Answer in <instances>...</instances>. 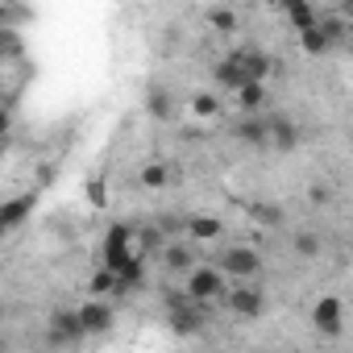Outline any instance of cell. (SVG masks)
I'll return each mask as SVG.
<instances>
[{
    "label": "cell",
    "instance_id": "8",
    "mask_svg": "<svg viewBox=\"0 0 353 353\" xmlns=\"http://www.w3.org/2000/svg\"><path fill=\"white\" fill-rule=\"evenodd\" d=\"M30 212H34V196H17L9 204H0V233H9L21 221H30Z\"/></svg>",
    "mask_w": 353,
    "mask_h": 353
},
{
    "label": "cell",
    "instance_id": "6",
    "mask_svg": "<svg viewBox=\"0 0 353 353\" xmlns=\"http://www.w3.org/2000/svg\"><path fill=\"white\" fill-rule=\"evenodd\" d=\"M266 145L274 150H295L299 145V133L287 117H266Z\"/></svg>",
    "mask_w": 353,
    "mask_h": 353
},
{
    "label": "cell",
    "instance_id": "21",
    "mask_svg": "<svg viewBox=\"0 0 353 353\" xmlns=\"http://www.w3.org/2000/svg\"><path fill=\"white\" fill-rule=\"evenodd\" d=\"M208 21H212V30H221V34L237 30V13H233V9H212V13H208Z\"/></svg>",
    "mask_w": 353,
    "mask_h": 353
},
{
    "label": "cell",
    "instance_id": "20",
    "mask_svg": "<svg viewBox=\"0 0 353 353\" xmlns=\"http://www.w3.org/2000/svg\"><path fill=\"white\" fill-rule=\"evenodd\" d=\"M88 291H92V295H108V291H117V274H112L108 266H104V270H96V274H92V287H88Z\"/></svg>",
    "mask_w": 353,
    "mask_h": 353
},
{
    "label": "cell",
    "instance_id": "10",
    "mask_svg": "<svg viewBox=\"0 0 353 353\" xmlns=\"http://www.w3.org/2000/svg\"><path fill=\"white\" fill-rule=\"evenodd\" d=\"M233 54H237L245 79H266V75H270V59H266L262 50H233Z\"/></svg>",
    "mask_w": 353,
    "mask_h": 353
},
{
    "label": "cell",
    "instance_id": "26",
    "mask_svg": "<svg viewBox=\"0 0 353 353\" xmlns=\"http://www.w3.org/2000/svg\"><path fill=\"white\" fill-rule=\"evenodd\" d=\"M312 200H316V204H324V200H328V188H320V183H316V188H312Z\"/></svg>",
    "mask_w": 353,
    "mask_h": 353
},
{
    "label": "cell",
    "instance_id": "14",
    "mask_svg": "<svg viewBox=\"0 0 353 353\" xmlns=\"http://www.w3.org/2000/svg\"><path fill=\"white\" fill-rule=\"evenodd\" d=\"M162 258H166V266H170L174 274H188V270L196 266V254H192V250H188L183 241H174V245H166V250H162Z\"/></svg>",
    "mask_w": 353,
    "mask_h": 353
},
{
    "label": "cell",
    "instance_id": "4",
    "mask_svg": "<svg viewBox=\"0 0 353 353\" xmlns=\"http://www.w3.org/2000/svg\"><path fill=\"white\" fill-rule=\"evenodd\" d=\"M129 258H133V250H129V229H125V225H112L108 237H104V266L117 274Z\"/></svg>",
    "mask_w": 353,
    "mask_h": 353
},
{
    "label": "cell",
    "instance_id": "22",
    "mask_svg": "<svg viewBox=\"0 0 353 353\" xmlns=\"http://www.w3.org/2000/svg\"><path fill=\"white\" fill-rule=\"evenodd\" d=\"M295 254H299V258H316V254H320V237H316V233H299V237H295Z\"/></svg>",
    "mask_w": 353,
    "mask_h": 353
},
{
    "label": "cell",
    "instance_id": "2",
    "mask_svg": "<svg viewBox=\"0 0 353 353\" xmlns=\"http://www.w3.org/2000/svg\"><path fill=\"white\" fill-rule=\"evenodd\" d=\"M225 303H229V312L233 316H241V320H258L262 316V307H266V299H262V291L258 287H250V279H237V287H225V295H221Z\"/></svg>",
    "mask_w": 353,
    "mask_h": 353
},
{
    "label": "cell",
    "instance_id": "27",
    "mask_svg": "<svg viewBox=\"0 0 353 353\" xmlns=\"http://www.w3.org/2000/svg\"><path fill=\"white\" fill-rule=\"evenodd\" d=\"M270 5H279V9H283V0H270Z\"/></svg>",
    "mask_w": 353,
    "mask_h": 353
},
{
    "label": "cell",
    "instance_id": "1",
    "mask_svg": "<svg viewBox=\"0 0 353 353\" xmlns=\"http://www.w3.org/2000/svg\"><path fill=\"white\" fill-rule=\"evenodd\" d=\"M225 287H229V279L221 274V266H192L188 270V295L196 303H216L225 295Z\"/></svg>",
    "mask_w": 353,
    "mask_h": 353
},
{
    "label": "cell",
    "instance_id": "11",
    "mask_svg": "<svg viewBox=\"0 0 353 353\" xmlns=\"http://www.w3.org/2000/svg\"><path fill=\"white\" fill-rule=\"evenodd\" d=\"M145 112H150L154 121H170V92H166L162 83H150V88H145Z\"/></svg>",
    "mask_w": 353,
    "mask_h": 353
},
{
    "label": "cell",
    "instance_id": "13",
    "mask_svg": "<svg viewBox=\"0 0 353 353\" xmlns=\"http://www.w3.org/2000/svg\"><path fill=\"white\" fill-rule=\"evenodd\" d=\"M237 137L250 141V145H266V117L245 112V121H237Z\"/></svg>",
    "mask_w": 353,
    "mask_h": 353
},
{
    "label": "cell",
    "instance_id": "7",
    "mask_svg": "<svg viewBox=\"0 0 353 353\" xmlns=\"http://www.w3.org/2000/svg\"><path fill=\"white\" fill-rule=\"evenodd\" d=\"M312 320H316V328H320V332L336 336V332H341V299H336V295H324V299L316 303Z\"/></svg>",
    "mask_w": 353,
    "mask_h": 353
},
{
    "label": "cell",
    "instance_id": "16",
    "mask_svg": "<svg viewBox=\"0 0 353 353\" xmlns=\"http://www.w3.org/2000/svg\"><path fill=\"white\" fill-rule=\"evenodd\" d=\"M316 26H320V34L328 38V46H341V42H345V34H349V26H345V17H341V13L316 17Z\"/></svg>",
    "mask_w": 353,
    "mask_h": 353
},
{
    "label": "cell",
    "instance_id": "9",
    "mask_svg": "<svg viewBox=\"0 0 353 353\" xmlns=\"http://www.w3.org/2000/svg\"><path fill=\"white\" fill-rule=\"evenodd\" d=\"M79 324H83V336L88 332H108L112 328V307L108 303H83L79 307Z\"/></svg>",
    "mask_w": 353,
    "mask_h": 353
},
{
    "label": "cell",
    "instance_id": "18",
    "mask_svg": "<svg viewBox=\"0 0 353 353\" xmlns=\"http://www.w3.org/2000/svg\"><path fill=\"white\" fill-rule=\"evenodd\" d=\"M299 42H303V50H307V54H324V50H332V46H328V38L320 34V26H316V21H312L307 30H299Z\"/></svg>",
    "mask_w": 353,
    "mask_h": 353
},
{
    "label": "cell",
    "instance_id": "24",
    "mask_svg": "<svg viewBox=\"0 0 353 353\" xmlns=\"http://www.w3.org/2000/svg\"><path fill=\"white\" fill-rule=\"evenodd\" d=\"M141 188H166V170L162 166H145L141 170Z\"/></svg>",
    "mask_w": 353,
    "mask_h": 353
},
{
    "label": "cell",
    "instance_id": "15",
    "mask_svg": "<svg viewBox=\"0 0 353 353\" xmlns=\"http://www.w3.org/2000/svg\"><path fill=\"white\" fill-rule=\"evenodd\" d=\"M216 83H221V88H229V92H237L241 83H250V79H245V71H241V63H237V54H229V59L216 67Z\"/></svg>",
    "mask_w": 353,
    "mask_h": 353
},
{
    "label": "cell",
    "instance_id": "29",
    "mask_svg": "<svg viewBox=\"0 0 353 353\" xmlns=\"http://www.w3.org/2000/svg\"><path fill=\"white\" fill-rule=\"evenodd\" d=\"M0 237H5V233H0Z\"/></svg>",
    "mask_w": 353,
    "mask_h": 353
},
{
    "label": "cell",
    "instance_id": "12",
    "mask_svg": "<svg viewBox=\"0 0 353 353\" xmlns=\"http://www.w3.org/2000/svg\"><path fill=\"white\" fill-rule=\"evenodd\" d=\"M188 237H196V241H216L221 233H225V225L216 221V216H188Z\"/></svg>",
    "mask_w": 353,
    "mask_h": 353
},
{
    "label": "cell",
    "instance_id": "3",
    "mask_svg": "<svg viewBox=\"0 0 353 353\" xmlns=\"http://www.w3.org/2000/svg\"><path fill=\"white\" fill-rule=\"evenodd\" d=\"M221 274L225 279H258L262 274V254H254L250 245H233L221 254Z\"/></svg>",
    "mask_w": 353,
    "mask_h": 353
},
{
    "label": "cell",
    "instance_id": "28",
    "mask_svg": "<svg viewBox=\"0 0 353 353\" xmlns=\"http://www.w3.org/2000/svg\"><path fill=\"white\" fill-rule=\"evenodd\" d=\"M0 349H5V341H0Z\"/></svg>",
    "mask_w": 353,
    "mask_h": 353
},
{
    "label": "cell",
    "instance_id": "17",
    "mask_svg": "<svg viewBox=\"0 0 353 353\" xmlns=\"http://www.w3.org/2000/svg\"><path fill=\"white\" fill-rule=\"evenodd\" d=\"M237 100H241V108H245V112H258V108H262V100H266V88H262V79H250V83H241V88H237Z\"/></svg>",
    "mask_w": 353,
    "mask_h": 353
},
{
    "label": "cell",
    "instance_id": "5",
    "mask_svg": "<svg viewBox=\"0 0 353 353\" xmlns=\"http://www.w3.org/2000/svg\"><path fill=\"white\" fill-rule=\"evenodd\" d=\"M79 336H83L79 312H54V316H50V341H54V345H75Z\"/></svg>",
    "mask_w": 353,
    "mask_h": 353
},
{
    "label": "cell",
    "instance_id": "25",
    "mask_svg": "<svg viewBox=\"0 0 353 353\" xmlns=\"http://www.w3.org/2000/svg\"><path fill=\"white\" fill-rule=\"evenodd\" d=\"M250 212H254L262 225H279V221H283V216H279V208H266V204H254Z\"/></svg>",
    "mask_w": 353,
    "mask_h": 353
},
{
    "label": "cell",
    "instance_id": "23",
    "mask_svg": "<svg viewBox=\"0 0 353 353\" xmlns=\"http://www.w3.org/2000/svg\"><path fill=\"white\" fill-rule=\"evenodd\" d=\"M192 112H196V117H216V112H221V100H216V96H196V100H192Z\"/></svg>",
    "mask_w": 353,
    "mask_h": 353
},
{
    "label": "cell",
    "instance_id": "19",
    "mask_svg": "<svg viewBox=\"0 0 353 353\" xmlns=\"http://www.w3.org/2000/svg\"><path fill=\"white\" fill-rule=\"evenodd\" d=\"M287 17H291V26H295V30H307V26L316 21V13H312V5H307V0L291 5V9H287Z\"/></svg>",
    "mask_w": 353,
    "mask_h": 353
}]
</instances>
